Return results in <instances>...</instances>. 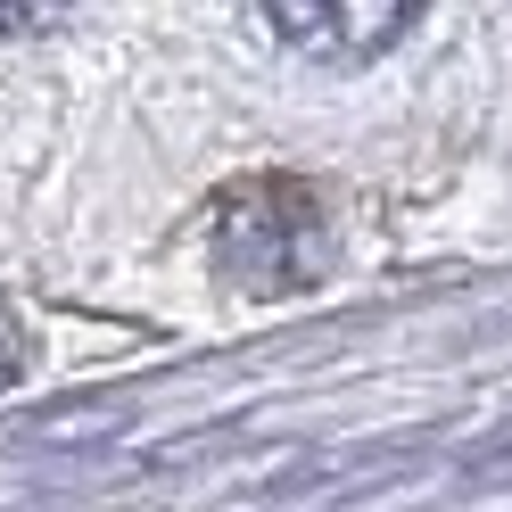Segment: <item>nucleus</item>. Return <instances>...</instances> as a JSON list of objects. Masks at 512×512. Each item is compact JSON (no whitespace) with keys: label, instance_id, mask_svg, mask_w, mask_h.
<instances>
[{"label":"nucleus","instance_id":"7ed1b4c3","mask_svg":"<svg viewBox=\"0 0 512 512\" xmlns=\"http://www.w3.org/2000/svg\"><path fill=\"white\" fill-rule=\"evenodd\" d=\"M25 372V331H17V314H9V298H0V389Z\"/></svg>","mask_w":512,"mask_h":512},{"label":"nucleus","instance_id":"f257e3e1","mask_svg":"<svg viewBox=\"0 0 512 512\" xmlns=\"http://www.w3.org/2000/svg\"><path fill=\"white\" fill-rule=\"evenodd\" d=\"M215 265L248 298H290L331 265V215L290 174H248L215 207Z\"/></svg>","mask_w":512,"mask_h":512},{"label":"nucleus","instance_id":"f03ea898","mask_svg":"<svg viewBox=\"0 0 512 512\" xmlns=\"http://www.w3.org/2000/svg\"><path fill=\"white\" fill-rule=\"evenodd\" d=\"M273 25V34L281 42H298L306 58H331V67H364V58L372 50H389L397 34H413V25H422V17H413V9H273L265 17Z\"/></svg>","mask_w":512,"mask_h":512}]
</instances>
